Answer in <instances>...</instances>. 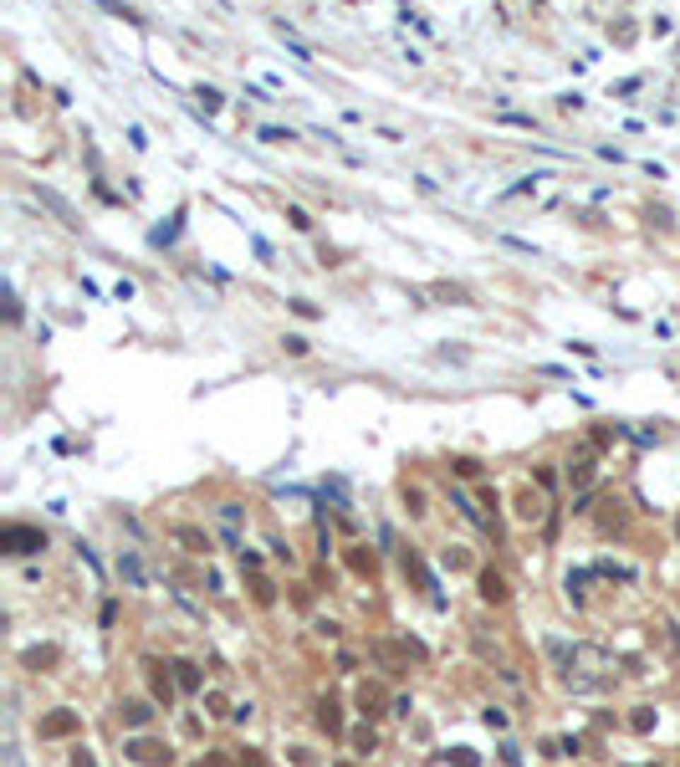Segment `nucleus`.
<instances>
[{
  "label": "nucleus",
  "mask_w": 680,
  "mask_h": 767,
  "mask_svg": "<svg viewBox=\"0 0 680 767\" xmlns=\"http://www.w3.org/2000/svg\"><path fill=\"white\" fill-rule=\"evenodd\" d=\"M675 527H680V522H675Z\"/></svg>",
  "instance_id": "a211bd4d"
},
{
  "label": "nucleus",
  "mask_w": 680,
  "mask_h": 767,
  "mask_svg": "<svg viewBox=\"0 0 680 767\" xmlns=\"http://www.w3.org/2000/svg\"><path fill=\"white\" fill-rule=\"evenodd\" d=\"M180 542L189 547V553H205V547H210V542H205L200 532H194V527H180Z\"/></svg>",
  "instance_id": "9b49d317"
},
{
  "label": "nucleus",
  "mask_w": 680,
  "mask_h": 767,
  "mask_svg": "<svg viewBox=\"0 0 680 767\" xmlns=\"http://www.w3.org/2000/svg\"><path fill=\"white\" fill-rule=\"evenodd\" d=\"M251 588H256V604H271V583H266V578H256Z\"/></svg>",
  "instance_id": "2eb2a0df"
},
{
  "label": "nucleus",
  "mask_w": 680,
  "mask_h": 767,
  "mask_svg": "<svg viewBox=\"0 0 680 767\" xmlns=\"http://www.w3.org/2000/svg\"><path fill=\"white\" fill-rule=\"evenodd\" d=\"M317 721H322L327 732H343V716H338V706H333V701H322V711H317Z\"/></svg>",
  "instance_id": "6e6552de"
},
{
  "label": "nucleus",
  "mask_w": 680,
  "mask_h": 767,
  "mask_svg": "<svg viewBox=\"0 0 680 767\" xmlns=\"http://www.w3.org/2000/svg\"><path fill=\"white\" fill-rule=\"evenodd\" d=\"M348 563H353L358 573H374V553H348Z\"/></svg>",
  "instance_id": "f8f14e48"
},
{
  "label": "nucleus",
  "mask_w": 680,
  "mask_h": 767,
  "mask_svg": "<svg viewBox=\"0 0 680 767\" xmlns=\"http://www.w3.org/2000/svg\"><path fill=\"white\" fill-rule=\"evenodd\" d=\"M174 681H180L184 691H194V686H200V675H194V665H184V660H180V665H174Z\"/></svg>",
  "instance_id": "9d476101"
},
{
  "label": "nucleus",
  "mask_w": 680,
  "mask_h": 767,
  "mask_svg": "<svg viewBox=\"0 0 680 767\" xmlns=\"http://www.w3.org/2000/svg\"><path fill=\"white\" fill-rule=\"evenodd\" d=\"M353 747H358V752H374V732H368V727L353 732Z\"/></svg>",
  "instance_id": "4468645a"
},
{
  "label": "nucleus",
  "mask_w": 680,
  "mask_h": 767,
  "mask_svg": "<svg viewBox=\"0 0 680 767\" xmlns=\"http://www.w3.org/2000/svg\"><path fill=\"white\" fill-rule=\"evenodd\" d=\"M481 599H486V604H507V578L486 568V573H481Z\"/></svg>",
  "instance_id": "7ed1b4c3"
},
{
  "label": "nucleus",
  "mask_w": 680,
  "mask_h": 767,
  "mask_svg": "<svg viewBox=\"0 0 680 767\" xmlns=\"http://www.w3.org/2000/svg\"><path fill=\"white\" fill-rule=\"evenodd\" d=\"M128 757L143 762V767H159V762H169V747L164 742H148V737H134L128 742Z\"/></svg>",
  "instance_id": "f03ea898"
},
{
  "label": "nucleus",
  "mask_w": 680,
  "mask_h": 767,
  "mask_svg": "<svg viewBox=\"0 0 680 767\" xmlns=\"http://www.w3.org/2000/svg\"><path fill=\"white\" fill-rule=\"evenodd\" d=\"M47 665H57V650L47 645V650H26V670H47Z\"/></svg>",
  "instance_id": "0eeeda50"
},
{
  "label": "nucleus",
  "mask_w": 680,
  "mask_h": 767,
  "mask_svg": "<svg viewBox=\"0 0 680 767\" xmlns=\"http://www.w3.org/2000/svg\"><path fill=\"white\" fill-rule=\"evenodd\" d=\"M240 762H246V767H266V762H261V757H256L251 747H246V757H240Z\"/></svg>",
  "instance_id": "dca6fc26"
},
{
  "label": "nucleus",
  "mask_w": 680,
  "mask_h": 767,
  "mask_svg": "<svg viewBox=\"0 0 680 767\" xmlns=\"http://www.w3.org/2000/svg\"><path fill=\"white\" fill-rule=\"evenodd\" d=\"M358 706H363V716H379V706H384V691L363 686V691H358Z\"/></svg>",
  "instance_id": "423d86ee"
},
{
  "label": "nucleus",
  "mask_w": 680,
  "mask_h": 767,
  "mask_svg": "<svg viewBox=\"0 0 680 767\" xmlns=\"http://www.w3.org/2000/svg\"><path fill=\"white\" fill-rule=\"evenodd\" d=\"M72 767H98V762L87 757V752H77V757H72Z\"/></svg>",
  "instance_id": "f3484780"
},
{
  "label": "nucleus",
  "mask_w": 680,
  "mask_h": 767,
  "mask_svg": "<svg viewBox=\"0 0 680 767\" xmlns=\"http://www.w3.org/2000/svg\"><path fill=\"white\" fill-rule=\"evenodd\" d=\"M0 547H6V553H41V547H47V532L11 522V527H0Z\"/></svg>",
  "instance_id": "f257e3e1"
},
{
  "label": "nucleus",
  "mask_w": 680,
  "mask_h": 767,
  "mask_svg": "<svg viewBox=\"0 0 680 767\" xmlns=\"http://www.w3.org/2000/svg\"><path fill=\"white\" fill-rule=\"evenodd\" d=\"M517 512L527 517V522H532V517H542V496H532V491H522V501H517Z\"/></svg>",
  "instance_id": "1a4fd4ad"
},
{
  "label": "nucleus",
  "mask_w": 680,
  "mask_h": 767,
  "mask_svg": "<svg viewBox=\"0 0 680 767\" xmlns=\"http://www.w3.org/2000/svg\"><path fill=\"white\" fill-rule=\"evenodd\" d=\"M72 732H77V716L72 711H57V716L41 721V737H72Z\"/></svg>",
  "instance_id": "20e7f679"
},
{
  "label": "nucleus",
  "mask_w": 680,
  "mask_h": 767,
  "mask_svg": "<svg viewBox=\"0 0 680 767\" xmlns=\"http://www.w3.org/2000/svg\"><path fill=\"white\" fill-rule=\"evenodd\" d=\"M153 696H159V701H164V706H169V701H174V686L164 681V675H153Z\"/></svg>",
  "instance_id": "ddd939ff"
},
{
  "label": "nucleus",
  "mask_w": 680,
  "mask_h": 767,
  "mask_svg": "<svg viewBox=\"0 0 680 767\" xmlns=\"http://www.w3.org/2000/svg\"><path fill=\"white\" fill-rule=\"evenodd\" d=\"M148 716H153L148 701H123V721H128V727H148Z\"/></svg>",
  "instance_id": "39448f33"
}]
</instances>
